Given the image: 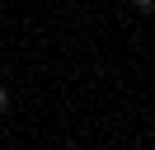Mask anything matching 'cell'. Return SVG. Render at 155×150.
Segmentation results:
<instances>
[{
	"mask_svg": "<svg viewBox=\"0 0 155 150\" xmlns=\"http://www.w3.org/2000/svg\"><path fill=\"white\" fill-rule=\"evenodd\" d=\"M5 108H10V94H5V84H0V112H5Z\"/></svg>",
	"mask_w": 155,
	"mask_h": 150,
	"instance_id": "2",
	"label": "cell"
},
{
	"mask_svg": "<svg viewBox=\"0 0 155 150\" xmlns=\"http://www.w3.org/2000/svg\"><path fill=\"white\" fill-rule=\"evenodd\" d=\"M136 9H141V14H150V9H155V0H136Z\"/></svg>",
	"mask_w": 155,
	"mask_h": 150,
	"instance_id": "1",
	"label": "cell"
}]
</instances>
